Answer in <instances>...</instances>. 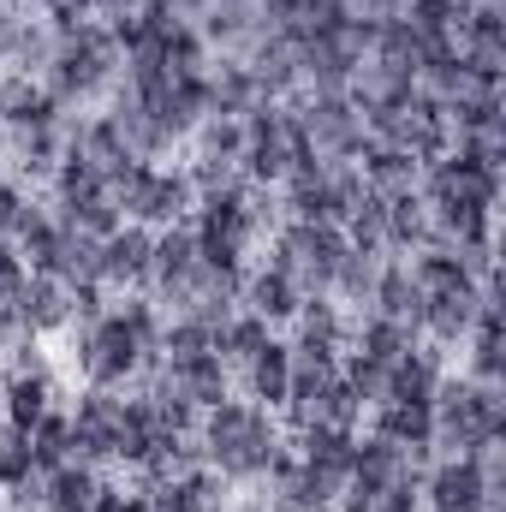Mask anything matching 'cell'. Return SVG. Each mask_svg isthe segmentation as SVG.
<instances>
[{"instance_id": "cell-1", "label": "cell", "mask_w": 506, "mask_h": 512, "mask_svg": "<svg viewBox=\"0 0 506 512\" xmlns=\"http://www.w3.org/2000/svg\"><path fill=\"white\" fill-rule=\"evenodd\" d=\"M435 447L447 453H471V459H495L506 435V405L501 382H471V376H441L435 399Z\"/></svg>"}, {"instance_id": "cell-2", "label": "cell", "mask_w": 506, "mask_h": 512, "mask_svg": "<svg viewBox=\"0 0 506 512\" xmlns=\"http://www.w3.org/2000/svg\"><path fill=\"white\" fill-rule=\"evenodd\" d=\"M280 447L286 441H280L274 417L262 405H251V399L227 393L221 405L203 411V459L221 477H268V465H274Z\"/></svg>"}, {"instance_id": "cell-3", "label": "cell", "mask_w": 506, "mask_h": 512, "mask_svg": "<svg viewBox=\"0 0 506 512\" xmlns=\"http://www.w3.org/2000/svg\"><path fill=\"white\" fill-rule=\"evenodd\" d=\"M78 370H84L90 387H126L143 370V352H137L131 328L120 322V310H108V316L78 328Z\"/></svg>"}, {"instance_id": "cell-4", "label": "cell", "mask_w": 506, "mask_h": 512, "mask_svg": "<svg viewBox=\"0 0 506 512\" xmlns=\"http://www.w3.org/2000/svg\"><path fill=\"white\" fill-rule=\"evenodd\" d=\"M501 495V483L489 477V459H471V453H447L423 471V501L429 512H483Z\"/></svg>"}, {"instance_id": "cell-5", "label": "cell", "mask_w": 506, "mask_h": 512, "mask_svg": "<svg viewBox=\"0 0 506 512\" xmlns=\"http://www.w3.org/2000/svg\"><path fill=\"white\" fill-rule=\"evenodd\" d=\"M120 405L126 399H114V387H84V399L72 411V459H84V465H108L114 459V447H120Z\"/></svg>"}, {"instance_id": "cell-6", "label": "cell", "mask_w": 506, "mask_h": 512, "mask_svg": "<svg viewBox=\"0 0 506 512\" xmlns=\"http://www.w3.org/2000/svg\"><path fill=\"white\" fill-rule=\"evenodd\" d=\"M149 280L161 286V298L173 310H185L191 280H197V233H191V215L155 233V245H149Z\"/></svg>"}, {"instance_id": "cell-7", "label": "cell", "mask_w": 506, "mask_h": 512, "mask_svg": "<svg viewBox=\"0 0 506 512\" xmlns=\"http://www.w3.org/2000/svg\"><path fill=\"white\" fill-rule=\"evenodd\" d=\"M441 376H447L441 346L417 340L399 364H387V393H381V405H429V399H435V387H441Z\"/></svg>"}, {"instance_id": "cell-8", "label": "cell", "mask_w": 506, "mask_h": 512, "mask_svg": "<svg viewBox=\"0 0 506 512\" xmlns=\"http://www.w3.org/2000/svg\"><path fill=\"white\" fill-rule=\"evenodd\" d=\"M477 304H483V286H447V292H429L423 298V334H429V346H459L465 334H471V322H477Z\"/></svg>"}, {"instance_id": "cell-9", "label": "cell", "mask_w": 506, "mask_h": 512, "mask_svg": "<svg viewBox=\"0 0 506 512\" xmlns=\"http://www.w3.org/2000/svg\"><path fill=\"white\" fill-rule=\"evenodd\" d=\"M155 387H167V393H179L185 405L209 411V405H221V399H227V364H221L215 352H197V358L161 364V370H155Z\"/></svg>"}, {"instance_id": "cell-10", "label": "cell", "mask_w": 506, "mask_h": 512, "mask_svg": "<svg viewBox=\"0 0 506 512\" xmlns=\"http://www.w3.org/2000/svg\"><path fill=\"white\" fill-rule=\"evenodd\" d=\"M358 179H364V191H376V197H405V191H417V173H423V161L417 155H405V149H393V143H364L358 149Z\"/></svg>"}, {"instance_id": "cell-11", "label": "cell", "mask_w": 506, "mask_h": 512, "mask_svg": "<svg viewBox=\"0 0 506 512\" xmlns=\"http://www.w3.org/2000/svg\"><path fill=\"white\" fill-rule=\"evenodd\" d=\"M370 435H387L393 447L411 453V465H423L435 453V411L429 405H370Z\"/></svg>"}, {"instance_id": "cell-12", "label": "cell", "mask_w": 506, "mask_h": 512, "mask_svg": "<svg viewBox=\"0 0 506 512\" xmlns=\"http://www.w3.org/2000/svg\"><path fill=\"white\" fill-rule=\"evenodd\" d=\"M72 322V286L60 274H30L18 298V334H54Z\"/></svg>"}, {"instance_id": "cell-13", "label": "cell", "mask_w": 506, "mask_h": 512, "mask_svg": "<svg viewBox=\"0 0 506 512\" xmlns=\"http://www.w3.org/2000/svg\"><path fill=\"white\" fill-rule=\"evenodd\" d=\"M149 245H155V233L137 221L108 233L102 239V286H143L149 280Z\"/></svg>"}, {"instance_id": "cell-14", "label": "cell", "mask_w": 506, "mask_h": 512, "mask_svg": "<svg viewBox=\"0 0 506 512\" xmlns=\"http://www.w3.org/2000/svg\"><path fill=\"white\" fill-rule=\"evenodd\" d=\"M0 120H6L12 131H54V126H66L60 102H54L42 84H30L24 72L0 84Z\"/></svg>"}, {"instance_id": "cell-15", "label": "cell", "mask_w": 506, "mask_h": 512, "mask_svg": "<svg viewBox=\"0 0 506 512\" xmlns=\"http://www.w3.org/2000/svg\"><path fill=\"white\" fill-rule=\"evenodd\" d=\"M221 507V483L209 465H191L179 477L149 483V512H215Z\"/></svg>"}, {"instance_id": "cell-16", "label": "cell", "mask_w": 506, "mask_h": 512, "mask_svg": "<svg viewBox=\"0 0 506 512\" xmlns=\"http://www.w3.org/2000/svg\"><path fill=\"white\" fill-rule=\"evenodd\" d=\"M370 316H387V322H405V328H417L423 334V292L411 286V268L405 262H381V274H376V292H370Z\"/></svg>"}, {"instance_id": "cell-17", "label": "cell", "mask_w": 506, "mask_h": 512, "mask_svg": "<svg viewBox=\"0 0 506 512\" xmlns=\"http://www.w3.org/2000/svg\"><path fill=\"white\" fill-rule=\"evenodd\" d=\"M96 495H102V477H96V465H84V459H66L60 471L42 477V507L48 512H90Z\"/></svg>"}, {"instance_id": "cell-18", "label": "cell", "mask_w": 506, "mask_h": 512, "mask_svg": "<svg viewBox=\"0 0 506 512\" xmlns=\"http://www.w3.org/2000/svg\"><path fill=\"white\" fill-rule=\"evenodd\" d=\"M298 304H304V292H298V280L280 274V268H256L251 280H245V310H256L262 322H292Z\"/></svg>"}, {"instance_id": "cell-19", "label": "cell", "mask_w": 506, "mask_h": 512, "mask_svg": "<svg viewBox=\"0 0 506 512\" xmlns=\"http://www.w3.org/2000/svg\"><path fill=\"white\" fill-rule=\"evenodd\" d=\"M245 370H251V405L280 411L286 405V387H292V346L286 340H268Z\"/></svg>"}, {"instance_id": "cell-20", "label": "cell", "mask_w": 506, "mask_h": 512, "mask_svg": "<svg viewBox=\"0 0 506 512\" xmlns=\"http://www.w3.org/2000/svg\"><path fill=\"white\" fill-rule=\"evenodd\" d=\"M0 399H6V423H12V429H36L42 411H54V382H48L42 370H18Z\"/></svg>"}, {"instance_id": "cell-21", "label": "cell", "mask_w": 506, "mask_h": 512, "mask_svg": "<svg viewBox=\"0 0 506 512\" xmlns=\"http://www.w3.org/2000/svg\"><path fill=\"white\" fill-rule=\"evenodd\" d=\"M268 328H274V322H262L256 310H233L227 328H215V358H221V364H251L256 352L274 340Z\"/></svg>"}, {"instance_id": "cell-22", "label": "cell", "mask_w": 506, "mask_h": 512, "mask_svg": "<svg viewBox=\"0 0 506 512\" xmlns=\"http://www.w3.org/2000/svg\"><path fill=\"white\" fill-rule=\"evenodd\" d=\"M423 334L417 328H405V322H387V316H364V328H358V340H352V352H364V358H376V364H399L411 346H417Z\"/></svg>"}, {"instance_id": "cell-23", "label": "cell", "mask_w": 506, "mask_h": 512, "mask_svg": "<svg viewBox=\"0 0 506 512\" xmlns=\"http://www.w3.org/2000/svg\"><path fill=\"white\" fill-rule=\"evenodd\" d=\"M66 459H72V417L66 411H42V423L30 429V465H36V477L60 471Z\"/></svg>"}, {"instance_id": "cell-24", "label": "cell", "mask_w": 506, "mask_h": 512, "mask_svg": "<svg viewBox=\"0 0 506 512\" xmlns=\"http://www.w3.org/2000/svg\"><path fill=\"white\" fill-rule=\"evenodd\" d=\"M30 477H36V465H30V429H0V489L18 495Z\"/></svg>"}, {"instance_id": "cell-25", "label": "cell", "mask_w": 506, "mask_h": 512, "mask_svg": "<svg viewBox=\"0 0 506 512\" xmlns=\"http://www.w3.org/2000/svg\"><path fill=\"white\" fill-rule=\"evenodd\" d=\"M340 382L352 387L364 399V411H370V405H381V393H387V364L364 358V352H340Z\"/></svg>"}, {"instance_id": "cell-26", "label": "cell", "mask_w": 506, "mask_h": 512, "mask_svg": "<svg viewBox=\"0 0 506 512\" xmlns=\"http://www.w3.org/2000/svg\"><path fill=\"white\" fill-rule=\"evenodd\" d=\"M30 209H36V203H30L18 185H6V179H0V245H12V233L24 227V215H30Z\"/></svg>"}, {"instance_id": "cell-27", "label": "cell", "mask_w": 506, "mask_h": 512, "mask_svg": "<svg viewBox=\"0 0 506 512\" xmlns=\"http://www.w3.org/2000/svg\"><path fill=\"white\" fill-rule=\"evenodd\" d=\"M90 512H126V489H108V483H102V495H96Z\"/></svg>"}]
</instances>
